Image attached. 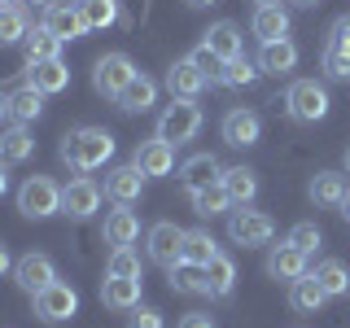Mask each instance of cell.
<instances>
[{
  "label": "cell",
  "instance_id": "6da1fadb",
  "mask_svg": "<svg viewBox=\"0 0 350 328\" xmlns=\"http://www.w3.org/2000/svg\"><path fill=\"white\" fill-rule=\"evenodd\" d=\"M114 136H109L105 127H92V123H83V127H70L62 136V162L70 167L75 175H92V171H101L109 158H114Z\"/></svg>",
  "mask_w": 350,
  "mask_h": 328
},
{
  "label": "cell",
  "instance_id": "7a4b0ae2",
  "mask_svg": "<svg viewBox=\"0 0 350 328\" xmlns=\"http://www.w3.org/2000/svg\"><path fill=\"white\" fill-rule=\"evenodd\" d=\"M328 87L315 83V79H293L289 87H284V114L293 118V123L311 127L320 123V118H328Z\"/></svg>",
  "mask_w": 350,
  "mask_h": 328
},
{
  "label": "cell",
  "instance_id": "3957f363",
  "mask_svg": "<svg viewBox=\"0 0 350 328\" xmlns=\"http://www.w3.org/2000/svg\"><path fill=\"white\" fill-rule=\"evenodd\" d=\"M276 236V219L267 210H254V206H237V210H228V241L241 249H258L267 245V241Z\"/></svg>",
  "mask_w": 350,
  "mask_h": 328
},
{
  "label": "cell",
  "instance_id": "277c9868",
  "mask_svg": "<svg viewBox=\"0 0 350 328\" xmlns=\"http://www.w3.org/2000/svg\"><path fill=\"white\" fill-rule=\"evenodd\" d=\"M18 210H22V219L62 215V184L53 175H27L18 189Z\"/></svg>",
  "mask_w": 350,
  "mask_h": 328
},
{
  "label": "cell",
  "instance_id": "5b68a950",
  "mask_svg": "<svg viewBox=\"0 0 350 328\" xmlns=\"http://www.w3.org/2000/svg\"><path fill=\"white\" fill-rule=\"evenodd\" d=\"M202 123H206L202 105H197V101H175V96H171V105L158 114V131H153V136L171 140V145L180 149V145H189L197 131H202Z\"/></svg>",
  "mask_w": 350,
  "mask_h": 328
},
{
  "label": "cell",
  "instance_id": "8992f818",
  "mask_svg": "<svg viewBox=\"0 0 350 328\" xmlns=\"http://www.w3.org/2000/svg\"><path fill=\"white\" fill-rule=\"evenodd\" d=\"M31 306H36V315L44 324H66V320L79 315V293H75V284L53 280L49 289H40L36 298H31Z\"/></svg>",
  "mask_w": 350,
  "mask_h": 328
},
{
  "label": "cell",
  "instance_id": "52a82bcc",
  "mask_svg": "<svg viewBox=\"0 0 350 328\" xmlns=\"http://www.w3.org/2000/svg\"><path fill=\"white\" fill-rule=\"evenodd\" d=\"M145 245H149V262L175 267V262H184V228L171 223V219H158L145 232Z\"/></svg>",
  "mask_w": 350,
  "mask_h": 328
},
{
  "label": "cell",
  "instance_id": "ba28073f",
  "mask_svg": "<svg viewBox=\"0 0 350 328\" xmlns=\"http://www.w3.org/2000/svg\"><path fill=\"white\" fill-rule=\"evenodd\" d=\"M131 74H136V66H131L127 53H105V57H96V66H92V87L105 96V101H114V96L131 83Z\"/></svg>",
  "mask_w": 350,
  "mask_h": 328
},
{
  "label": "cell",
  "instance_id": "9c48e42d",
  "mask_svg": "<svg viewBox=\"0 0 350 328\" xmlns=\"http://www.w3.org/2000/svg\"><path fill=\"white\" fill-rule=\"evenodd\" d=\"M57 280V262H53L49 254H40V249H31V254H22L14 262V284L27 298H36L40 289H49V284Z\"/></svg>",
  "mask_w": 350,
  "mask_h": 328
},
{
  "label": "cell",
  "instance_id": "30bf717a",
  "mask_svg": "<svg viewBox=\"0 0 350 328\" xmlns=\"http://www.w3.org/2000/svg\"><path fill=\"white\" fill-rule=\"evenodd\" d=\"M96 210H101V184L92 180V175H75L70 184L62 189V215L70 219H92Z\"/></svg>",
  "mask_w": 350,
  "mask_h": 328
},
{
  "label": "cell",
  "instance_id": "8fae6325",
  "mask_svg": "<svg viewBox=\"0 0 350 328\" xmlns=\"http://www.w3.org/2000/svg\"><path fill=\"white\" fill-rule=\"evenodd\" d=\"M219 136H224L232 149H250V145L262 140V118L250 105H232L224 114V123H219Z\"/></svg>",
  "mask_w": 350,
  "mask_h": 328
},
{
  "label": "cell",
  "instance_id": "7c38bea8",
  "mask_svg": "<svg viewBox=\"0 0 350 328\" xmlns=\"http://www.w3.org/2000/svg\"><path fill=\"white\" fill-rule=\"evenodd\" d=\"M131 162L140 167V175H145V180L171 175V171H175V145H171V140H162V136H149V140H140V145H136Z\"/></svg>",
  "mask_w": 350,
  "mask_h": 328
},
{
  "label": "cell",
  "instance_id": "4fadbf2b",
  "mask_svg": "<svg viewBox=\"0 0 350 328\" xmlns=\"http://www.w3.org/2000/svg\"><path fill=\"white\" fill-rule=\"evenodd\" d=\"M162 83H167V92L175 96V101H197V96L211 87V83H206V74L197 70L189 57H184V62H171L167 74H162Z\"/></svg>",
  "mask_w": 350,
  "mask_h": 328
},
{
  "label": "cell",
  "instance_id": "5bb4252c",
  "mask_svg": "<svg viewBox=\"0 0 350 328\" xmlns=\"http://www.w3.org/2000/svg\"><path fill=\"white\" fill-rule=\"evenodd\" d=\"M140 193H145V175H140L136 162H127V167H109V171H105V197H109L114 206L140 202Z\"/></svg>",
  "mask_w": 350,
  "mask_h": 328
},
{
  "label": "cell",
  "instance_id": "9a60e30c",
  "mask_svg": "<svg viewBox=\"0 0 350 328\" xmlns=\"http://www.w3.org/2000/svg\"><path fill=\"white\" fill-rule=\"evenodd\" d=\"M44 27H49L53 36H62L66 44L88 36V22H83V14H79L75 0H53V5L44 9Z\"/></svg>",
  "mask_w": 350,
  "mask_h": 328
},
{
  "label": "cell",
  "instance_id": "2e32d148",
  "mask_svg": "<svg viewBox=\"0 0 350 328\" xmlns=\"http://www.w3.org/2000/svg\"><path fill=\"white\" fill-rule=\"evenodd\" d=\"M306 258H311V254H302L293 241H280V245H271V249H267V276H271V280L293 284L298 276H306Z\"/></svg>",
  "mask_w": 350,
  "mask_h": 328
},
{
  "label": "cell",
  "instance_id": "e0dca14e",
  "mask_svg": "<svg viewBox=\"0 0 350 328\" xmlns=\"http://www.w3.org/2000/svg\"><path fill=\"white\" fill-rule=\"evenodd\" d=\"M202 44L211 53H219L224 62H237V57H245V36H241V27L237 22H211V27L202 31Z\"/></svg>",
  "mask_w": 350,
  "mask_h": 328
},
{
  "label": "cell",
  "instance_id": "ac0fdd59",
  "mask_svg": "<svg viewBox=\"0 0 350 328\" xmlns=\"http://www.w3.org/2000/svg\"><path fill=\"white\" fill-rule=\"evenodd\" d=\"M140 293H145V280L140 276H105L101 280V302L109 311H136Z\"/></svg>",
  "mask_w": 350,
  "mask_h": 328
},
{
  "label": "cell",
  "instance_id": "d6986e66",
  "mask_svg": "<svg viewBox=\"0 0 350 328\" xmlns=\"http://www.w3.org/2000/svg\"><path fill=\"white\" fill-rule=\"evenodd\" d=\"M219 175H224V167H219L215 153H193V158L180 167V189L193 197L197 189H211V184H219Z\"/></svg>",
  "mask_w": 350,
  "mask_h": 328
},
{
  "label": "cell",
  "instance_id": "ffe728a7",
  "mask_svg": "<svg viewBox=\"0 0 350 328\" xmlns=\"http://www.w3.org/2000/svg\"><path fill=\"white\" fill-rule=\"evenodd\" d=\"M101 236H105V245H114V249H123V245H136L140 241V219L131 206H114V210L105 215V223H101Z\"/></svg>",
  "mask_w": 350,
  "mask_h": 328
},
{
  "label": "cell",
  "instance_id": "44dd1931",
  "mask_svg": "<svg viewBox=\"0 0 350 328\" xmlns=\"http://www.w3.org/2000/svg\"><path fill=\"white\" fill-rule=\"evenodd\" d=\"M250 31H254L258 44H271V40H284L289 36V9L280 5H254V18H250Z\"/></svg>",
  "mask_w": 350,
  "mask_h": 328
},
{
  "label": "cell",
  "instance_id": "7402d4cb",
  "mask_svg": "<svg viewBox=\"0 0 350 328\" xmlns=\"http://www.w3.org/2000/svg\"><path fill=\"white\" fill-rule=\"evenodd\" d=\"M114 105L123 109V114H149V109L158 105V83H153L149 74L136 70V74H131V83L114 96Z\"/></svg>",
  "mask_w": 350,
  "mask_h": 328
},
{
  "label": "cell",
  "instance_id": "603a6c76",
  "mask_svg": "<svg viewBox=\"0 0 350 328\" xmlns=\"http://www.w3.org/2000/svg\"><path fill=\"white\" fill-rule=\"evenodd\" d=\"M27 83H31V87H40L44 96H53V92H66V87H70V66H66L62 57L36 62V66H27Z\"/></svg>",
  "mask_w": 350,
  "mask_h": 328
},
{
  "label": "cell",
  "instance_id": "cb8c5ba5",
  "mask_svg": "<svg viewBox=\"0 0 350 328\" xmlns=\"http://www.w3.org/2000/svg\"><path fill=\"white\" fill-rule=\"evenodd\" d=\"M202 280H206L202 298H232V289H237V262L219 249V254L211 258V267H202Z\"/></svg>",
  "mask_w": 350,
  "mask_h": 328
},
{
  "label": "cell",
  "instance_id": "d4e9b609",
  "mask_svg": "<svg viewBox=\"0 0 350 328\" xmlns=\"http://www.w3.org/2000/svg\"><path fill=\"white\" fill-rule=\"evenodd\" d=\"M36 158V136H31L27 123H14V127H0V162L18 167V162H31Z\"/></svg>",
  "mask_w": 350,
  "mask_h": 328
},
{
  "label": "cell",
  "instance_id": "484cf974",
  "mask_svg": "<svg viewBox=\"0 0 350 328\" xmlns=\"http://www.w3.org/2000/svg\"><path fill=\"white\" fill-rule=\"evenodd\" d=\"M293 66H298V44H293L289 36L271 40V44H262V49H258V70L262 74H280V79H284Z\"/></svg>",
  "mask_w": 350,
  "mask_h": 328
},
{
  "label": "cell",
  "instance_id": "4316f807",
  "mask_svg": "<svg viewBox=\"0 0 350 328\" xmlns=\"http://www.w3.org/2000/svg\"><path fill=\"white\" fill-rule=\"evenodd\" d=\"M346 189H350V184H346L342 171H315L311 184H306V197H311L315 206H324V210H333V206H342Z\"/></svg>",
  "mask_w": 350,
  "mask_h": 328
},
{
  "label": "cell",
  "instance_id": "83f0119b",
  "mask_svg": "<svg viewBox=\"0 0 350 328\" xmlns=\"http://www.w3.org/2000/svg\"><path fill=\"white\" fill-rule=\"evenodd\" d=\"M27 31H31V9L22 5V0H5V5H0V49L22 44Z\"/></svg>",
  "mask_w": 350,
  "mask_h": 328
},
{
  "label": "cell",
  "instance_id": "f1b7e54d",
  "mask_svg": "<svg viewBox=\"0 0 350 328\" xmlns=\"http://www.w3.org/2000/svg\"><path fill=\"white\" fill-rule=\"evenodd\" d=\"M75 5H79L88 31H105V27H114V22L131 27V18L123 14V5H118V0H75Z\"/></svg>",
  "mask_w": 350,
  "mask_h": 328
},
{
  "label": "cell",
  "instance_id": "f546056e",
  "mask_svg": "<svg viewBox=\"0 0 350 328\" xmlns=\"http://www.w3.org/2000/svg\"><path fill=\"white\" fill-rule=\"evenodd\" d=\"M219 184L228 189L232 206H250V202L258 197V171H250V167H224Z\"/></svg>",
  "mask_w": 350,
  "mask_h": 328
},
{
  "label": "cell",
  "instance_id": "4dcf8cb0",
  "mask_svg": "<svg viewBox=\"0 0 350 328\" xmlns=\"http://www.w3.org/2000/svg\"><path fill=\"white\" fill-rule=\"evenodd\" d=\"M40 114H44V92L22 79L14 92H9V118H14V123H36Z\"/></svg>",
  "mask_w": 350,
  "mask_h": 328
},
{
  "label": "cell",
  "instance_id": "1f68e13d",
  "mask_svg": "<svg viewBox=\"0 0 350 328\" xmlns=\"http://www.w3.org/2000/svg\"><path fill=\"white\" fill-rule=\"evenodd\" d=\"M62 36H53L44 22H36V27L27 31V40H22V49H27V66H36V62H49V57H62Z\"/></svg>",
  "mask_w": 350,
  "mask_h": 328
},
{
  "label": "cell",
  "instance_id": "d6a6232c",
  "mask_svg": "<svg viewBox=\"0 0 350 328\" xmlns=\"http://www.w3.org/2000/svg\"><path fill=\"white\" fill-rule=\"evenodd\" d=\"M324 302H328V293L320 289V280H315L311 271H306V276H298V280L289 284V306H293L298 315H315Z\"/></svg>",
  "mask_w": 350,
  "mask_h": 328
},
{
  "label": "cell",
  "instance_id": "836d02e7",
  "mask_svg": "<svg viewBox=\"0 0 350 328\" xmlns=\"http://www.w3.org/2000/svg\"><path fill=\"white\" fill-rule=\"evenodd\" d=\"M311 276L320 280V289L328 293V298H350V271H346V262L324 258V262H315Z\"/></svg>",
  "mask_w": 350,
  "mask_h": 328
},
{
  "label": "cell",
  "instance_id": "e575fe53",
  "mask_svg": "<svg viewBox=\"0 0 350 328\" xmlns=\"http://www.w3.org/2000/svg\"><path fill=\"white\" fill-rule=\"evenodd\" d=\"M219 254V241L206 228H189L184 232V262L189 267H211V258Z\"/></svg>",
  "mask_w": 350,
  "mask_h": 328
},
{
  "label": "cell",
  "instance_id": "d590c367",
  "mask_svg": "<svg viewBox=\"0 0 350 328\" xmlns=\"http://www.w3.org/2000/svg\"><path fill=\"white\" fill-rule=\"evenodd\" d=\"M189 202H193V210L202 215V219H215V215H228V210H232V197H228V189H224V184H211V189H197V193L189 197Z\"/></svg>",
  "mask_w": 350,
  "mask_h": 328
},
{
  "label": "cell",
  "instance_id": "8d00e7d4",
  "mask_svg": "<svg viewBox=\"0 0 350 328\" xmlns=\"http://www.w3.org/2000/svg\"><path fill=\"white\" fill-rule=\"evenodd\" d=\"M189 62L206 74V83H211V87H224V57H219V53H211L206 44H197V49L189 53Z\"/></svg>",
  "mask_w": 350,
  "mask_h": 328
},
{
  "label": "cell",
  "instance_id": "74e56055",
  "mask_svg": "<svg viewBox=\"0 0 350 328\" xmlns=\"http://www.w3.org/2000/svg\"><path fill=\"white\" fill-rule=\"evenodd\" d=\"M167 280H171L175 293H206L202 267H189V262H175V267H167Z\"/></svg>",
  "mask_w": 350,
  "mask_h": 328
},
{
  "label": "cell",
  "instance_id": "f35d334b",
  "mask_svg": "<svg viewBox=\"0 0 350 328\" xmlns=\"http://www.w3.org/2000/svg\"><path fill=\"white\" fill-rule=\"evenodd\" d=\"M258 62H250V57H237V62H224V87H250L258 79Z\"/></svg>",
  "mask_w": 350,
  "mask_h": 328
},
{
  "label": "cell",
  "instance_id": "ab89813d",
  "mask_svg": "<svg viewBox=\"0 0 350 328\" xmlns=\"http://www.w3.org/2000/svg\"><path fill=\"white\" fill-rule=\"evenodd\" d=\"M105 276H140V254H136L131 245L109 249V258H105Z\"/></svg>",
  "mask_w": 350,
  "mask_h": 328
},
{
  "label": "cell",
  "instance_id": "60d3db41",
  "mask_svg": "<svg viewBox=\"0 0 350 328\" xmlns=\"http://www.w3.org/2000/svg\"><path fill=\"white\" fill-rule=\"evenodd\" d=\"M284 241H293V245H298L302 254H315V249L324 245V232H320L315 223H293V228H289V236H284Z\"/></svg>",
  "mask_w": 350,
  "mask_h": 328
},
{
  "label": "cell",
  "instance_id": "b9f144b4",
  "mask_svg": "<svg viewBox=\"0 0 350 328\" xmlns=\"http://www.w3.org/2000/svg\"><path fill=\"white\" fill-rule=\"evenodd\" d=\"M328 53H342V57H350V14H342L328 27V40H324Z\"/></svg>",
  "mask_w": 350,
  "mask_h": 328
},
{
  "label": "cell",
  "instance_id": "7bdbcfd3",
  "mask_svg": "<svg viewBox=\"0 0 350 328\" xmlns=\"http://www.w3.org/2000/svg\"><path fill=\"white\" fill-rule=\"evenodd\" d=\"M127 328H167V324H162V311H158V306H145V302H140L136 311H127Z\"/></svg>",
  "mask_w": 350,
  "mask_h": 328
},
{
  "label": "cell",
  "instance_id": "ee69618b",
  "mask_svg": "<svg viewBox=\"0 0 350 328\" xmlns=\"http://www.w3.org/2000/svg\"><path fill=\"white\" fill-rule=\"evenodd\" d=\"M320 70L328 74V79H350V57H342V53H320Z\"/></svg>",
  "mask_w": 350,
  "mask_h": 328
},
{
  "label": "cell",
  "instance_id": "f6af8a7d",
  "mask_svg": "<svg viewBox=\"0 0 350 328\" xmlns=\"http://www.w3.org/2000/svg\"><path fill=\"white\" fill-rule=\"evenodd\" d=\"M180 328H215V320H211L206 311H189V315L180 320Z\"/></svg>",
  "mask_w": 350,
  "mask_h": 328
},
{
  "label": "cell",
  "instance_id": "bcb514c9",
  "mask_svg": "<svg viewBox=\"0 0 350 328\" xmlns=\"http://www.w3.org/2000/svg\"><path fill=\"white\" fill-rule=\"evenodd\" d=\"M9 271H14V254H9V245L0 241V276H9Z\"/></svg>",
  "mask_w": 350,
  "mask_h": 328
},
{
  "label": "cell",
  "instance_id": "7dc6e473",
  "mask_svg": "<svg viewBox=\"0 0 350 328\" xmlns=\"http://www.w3.org/2000/svg\"><path fill=\"white\" fill-rule=\"evenodd\" d=\"M9 193V162H0V197Z\"/></svg>",
  "mask_w": 350,
  "mask_h": 328
},
{
  "label": "cell",
  "instance_id": "c3c4849f",
  "mask_svg": "<svg viewBox=\"0 0 350 328\" xmlns=\"http://www.w3.org/2000/svg\"><path fill=\"white\" fill-rule=\"evenodd\" d=\"M5 118H9V92L0 87V123H5Z\"/></svg>",
  "mask_w": 350,
  "mask_h": 328
},
{
  "label": "cell",
  "instance_id": "681fc988",
  "mask_svg": "<svg viewBox=\"0 0 350 328\" xmlns=\"http://www.w3.org/2000/svg\"><path fill=\"white\" fill-rule=\"evenodd\" d=\"M22 5H27V9H40V14H44V9H49L53 0H22Z\"/></svg>",
  "mask_w": 350,
  "mask_h": 328
},
{
  "label": "cell",
  "instance_id": "f907efd6",
  "mask_svg": "<svg viewBox=\"0 0 350 328\" xmlns=\"http://www.w3.org/2000/svg\"><path fill=\"white\" fill-rule=\"evenodd\" d=\"M337 210H342V219H350V189H346V197H342V206H337Z\"/></svg>",
  "mask_w": 350,
  "mask_h": 328
},
{
  "label": "cell",
  "instance_id": "816d5d0a",
  "mask_svg": "<svg viewBox=\"0 0 350 328\" xmlns=\"http://www.w3.org/2000/svg\"><path fill=\"white\" fill-rule=\"evenodd\" d=\"M184 5H193V9H206V5H215V0H184Z\"/></svg>",
  "mask_w": 350,
  "mask_h": 328
},
{
  "label": "cell",
  "instance_id": "f5cc1de1",
  "mask_svg": "<svg viewBox=\"0 0 350 328\" xmlns=\"http://www.w3.org/2000/svg\"><path fill=\"white\" fill-rule=\"evenodd\" d=\"M289 5H298V9H311V5H320V0H289Z\"/></svg>",
  "mask_w": 350,
  "mask_h": 328
},
{
  "label": "cell",
  "instance_id": "db71d44e",
  "mask_svg": "<svg viewBox=\"0 0 350 328\" xmlns=\"http://www.w3.org/2000/svg\"><path fill=\"white\" fill-rule=\"evenodd\" d=\"M254 5H276V0H254Z\"/></svg>",
  "mask_w": 350,
  "mask_h": 328
},
{
  "label": "cell",
  "instance_id": "11a10c76",
  "mask_svg": "<svg viewBox=\"0 0 350 328\" xmlns=\"http://www.w3.org/2000/svg\"><path fill=\"white\" fill-rule=\"evenodd\" d=\"M346 171H350V149H346Z\"/></svg>",
  "mask_w": 350,
  "mask_h": 328
},
{
  "label": "cell",
  "instance_id": "9f6ffc18",
  "mask_svg": "<svg viewBox=\"0 0 350 328\" xmlns=\"http://www.w3.org/2000/svg\"><path fill=\"white\" fill-rule=\"evenodd\" d=\"M0 5H5V0H0Z\"/></svg>",
  "mask_w": 350,
  "mask_h": 328
}]
</instances>
